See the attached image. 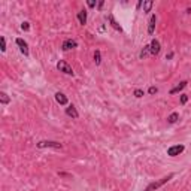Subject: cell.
<instances>
[{
	"mask_svg": "<svg viewBox=\"0 0 191 191\" xmlns=\"http://www.w3.org/2000/svg\"><path fill=\"white\" fill-rule=\"evenodd\" d=\"M36 146L39 149H43V148H54V149H61L63 148V143L57 142V140H40L36 143Z\"/></svg>",
	"mask_w": 191,
	"mask_h": 191,
	"instance_id": "6da1fadb",
	"label": "cell"
},
{
	"mask_svg": "<svg viewBox=\"0 0 191 191\" xmlns=\"http://www.w3.org/2000/svg\"><path fill=\"white\" fill-rule=\"evenodd\" d=\"M57 69H58L60 72H63L64 75H69V76H73V75H75L72 66H70L67 61H64V60H60V61L57 63Z\"/></svg>",
	"mask_w": 191,
	"mask_h": 191,
	"instance_id": "7a4b0ae2",
	"label": "cell"
},
{
	"mask_svg": "<svg viewBox=\"0 0 191 191\" xmlns=\"http://www.w3.org/2000/svg\"><path fill=\"white\" fill-rule=\"evenodd\" d=\"M184 151H185V146L184 145H173V146H170L167 149V155L169 157H176V155L182 154Z\"/></svg>",
	"mask_w": 191,
	"mask_h": 191,
	"instance_id": "3957f363",
	"label": "cell"
},
{
	"mask_svg": "<svg viewBox=\"0 0 191 191\" xmlns=\"http://www.w3.org/2000/svg\"><path fill=\"white\" fill-rule=\"evenodd\" d=\"M15 43L18 45V48H20V51L26 55V57H29V54H30V51H29V43L24 40V39H21V37H18L17 40H15Z\"/></svg>",
	"mask_w": 191,
	"mask_h": 191,
	"instance_id": "277c9868",
	"label": "cell"
},
{
	"mask_svg": "<svg viewBox=\"0 0 191 191\" xmlns=\"http://www.w3.org/2000/svg\"><path fill=\"white\" fill-rule=\"evenodd\" d=\"M75 48H78V42L75 39H66L61 45L63 51H70V49H75Z\"/></svg>",
	"mask_w": 191,
	"mask_h": 191,
	"instance_id": "5b68a950",
	"label": "cell"
},
{
	"mask_svg": "<svg viewBox=\"0 0 191 191\" xmlns=\"http://www.w3.org/2000/svg\"><path fill=\"white\" fill-rule=\"evenodd\" d=\"M149 49H151V54H152V55H158V54H160V51H161V45H160V42H158L157 39H152V40H151V43H149Z\"/></svg>",
	"mask_w": 191,
	"mask_h": 191,
	"instance_id": "8992f818",
	"label": "cell"
},
{
	"mask_svg": "<svg viewBox=\"0 0 191 191\" xmlns=\"http://www.w3.org/2000/svg\"><path fill=\"white\" fill-rule=\"evenodd\" d=\"M66 115L70 117V118H73V120L79 118V112L76 111V108H75L73 105H69V106L66 108Z\"/></svg>",
	"mask_w": 191,
	"mask_h": 191,
	"instance_id": "52a82bcc",
	"label": "cell"
},
{
	"mask_svg": "<svg viewBox=\"0 0 191 191\" xmlns=\"http://www.w3.org/2000/svg\"><path fill=\"white\" fill-rule=\"evenodd\" d=\"M55 100H57V103L58 105H61V106H67V103H69V100H67V97L63 94V93H55Z\"/></svg>",
	"mask_w": 191,
	"mask_h": 191,
	"instance_id": "ba28073f",
	"label": "cell"
},
{
	"mask_svg": "<svg viewBox=\"0 0 191 191\" xmlns=\"http://www.w3.org/2000/svg\"><path fill=\"white\" fill-rule=\"evenodd\" d=\"M108 20H109V24H111V27H112L114 30H117V32H120V33L123 32V27H121V26L118 24V21L115 20V17H114L112 14H111V15L108 17Z\"/></svg>",
	"mask_w": 191,
	"mask_h": 191,
	"instance_id": "9c48e42d",
	"label": "cell"
},
{
	"mask_svg": "<svg viewBox=\"0 0 191 191\" xmlns=\"http://www.w3.org/2000/svg\"><path fill=\"white\" fill-rule=\"evenodd\" d=\"M87 17H88V12H87L85 9H81V11L78 12V21H79L81 26H85V24H87Z\"/></svg>",
	"mask_w": 191,
	"mask_h": 191,
	"instance_id": "30bf717a",
	"label": "cell"
},
{
	"mask_svg": "<svg viewBox=\"0 0 191 191\" xmlns=\"http://www.w3.org/2000/svg\"><path fill=\"white\" fill-rule=\"evenodd\" d=\"M155 23H157V17H155V14H154V15H151L149 23H148V35H154V30H155Z\"/></svg>",
	"mask_w": 191,
	"mask_h": 191,
	"instance_id": "8fae6325",
	"label": "cell"
},
{
	"mask_svg": "<svg viewBox=\"0 0 191 191\" xmlns=\"http://www.w3.org/2000/svg\"><path fill=\"white\" fill-rule=\"evenodd\" d=\"M187 84H188L187 81H182V82H179V84H178L176 87H173V88H172V90L169 91V94H176V93L182 91V90H184V88L187 87Z\"/></svg>",
	"mask_w": 191,
	"mask_h": 191,
	"instance_id": "7c38bea8",
	"label": "cell"
},
{
	"mask_svg": "<svg viewBox=\"0 0 191 191\" xmlns=\"http://www.w3.org/2000/svg\"><path fill=\"white\" fill-rule=\"evenodd\" d=\"M0 103H2V105H9L11 103V97H9L5 91L0 93Z\"/></svg>",
	"mask_w": 191,
	"mask_h": 191,
	"instance_id": "4fadbf2b",
	"label": "cell"
},
{
	"mask_svg": "<svg viewBox=\"0 0 191 191\" xmlns=\"http://www.w3.org/2000/svg\"><path fill=\"white\" fill-rule=\"evenodd\" d=\"M152 6H154V2H152V0H145V2H143V12H145V14L151 12Z\"/></svg>",
	"mask_w": 191,
	"mask_h": 191,
	"instance_id": "5bb4252c",
	"label": "cell"
},
{
	"mask_svg": "<svg viewBox=\"0 0 191 191\" xmlns=\"http://www.w3.org/2000/svg\"><path fill=\"white\" fill-rule=\"evenodd\" d=\"M178 120H179V114H178V112H172V114L167 117V123H169V124H175Z\"/></svg>",
	"mask_w": 191,
	"mask_h": 191,
	"instance_id": "9a60e30c",
	"label": "cell"
},
{
	"mask_svg": "<svg viewBox=\"0 0 191 191\" xmlns=\"http://www.w3.org/2000/svg\"><path fill=\"white\" fill-rule=\"evenodd\" d=\"M94 63H95V66H99L102 63V52L99 49L94 51Z\"/></svg>",
	"mask_w": 191,
	"mask_h": 191,
	"instance_id": "2e32d148",
	"label": "cell"
},
{
	"mask_svg": "<svg viewBox=\"0 0 191 191\" xmlns=\"http://www.w3.org/2000/svg\"><path fill=\"white\" fill-rule=\"evenodd\" d=\"M149 54H151V49H149V45H146V46H143V49L140 51V58L143 60V58H146Z\"/></svg>",
	"mask_w": 191,
	"mask_h": 191,
	"instance_id": "e0dca14e",
	"label": "cell"
},
{
	"mask_svg": "<svg viewBox=\"0 0 191 191\" xmlns=\"http://www.w3.org/2000/svg\"><path fill=\"white\" fill-rule=\"evenodd\" d=\"M133 94H134V97H137V99H140V97H143V95H145L143 90H140V88H136Z\"/></svg>",
	"mask_w": 191,
	"mask_h": 191,
	"instance_id": "ac0fdd59",
	"label": "cell"
},
{
	"mask_svg": "<svg viewBox=\"0 0 191 191\" xmlns=\"http://www.w3.org/2000/svg\"><path fill=\"white\" fill-rule=\"evenodd\" d=\"M0 49H2V52L6 51V39H5L3 36L0 37Z\"/></svg>",
	"mask_w": 191,
	"mask_h": 191,
	"instance_id": "d6986e66",
	"label": "cell"
},
{
	"mask_svg": "<svg viewBox=\"0 0 191 191\" xmlns=\"http://www.w3.org/2000/svg\"><path fill=\"white\" fill-rule=\"evenodd\" d=\"M21 30H24V32H29V30H30V23L24 21V23L21 24Z\"/></svg>",
	"mask_w": 191,
	"mask_h": 191,
	"instance_id": "ffe728a7",
	"label": "cell"
},
{
	"mask_svg": "<svg viewBox=\"0 0 191 191\" xmlns=\"http://www.w3.org/2000/svg\"><path fill=\"white\" fill-rule=\"evenodd\" d=\"M148 93H149L151 95H152V94H157V93H158V88H157V87H154V85H151V87H149V90H148Z\"/></svg>",
	"mask_w": 191,
	"mask_h": 191,
	"instance_id": "44dd1931",
	"label": "cell"
},
{
	"mask_svg": "<svg viewBox=\"0 0 191 191\" xmlns=\"http://www.w3.org/2000/svg\"><path fill=\"white\" fill-rule=\"evenodd\" d=\"M187 102H188V95L187 94H182L181 95V105H185Z\"/></svg>",
	"mask_w": 191,
	"mask_h": 191,
	"instance_id": "7402d4cb",
	"label": "cell"
},
{
	"mask_svg": "<svg viewBox=\"0 0 191 191\" xmlns=\"http://www.w3.org/2000/svg\"><path fill=\"white\" fill-rule=\"evenodd\" d=\"M87 5H88V8H95V0H88Z\"/></svg>",
	"mask_w": 191,
	"mask_h": 191,
	"instance_id": "603a6c76",
	"label": "cell"
},
{
	"mask_svg": "<svg viewBox=\"0 0 191 191\" xmlns=\"http://www.w3.org/2000/svg\"><path fill=\"white\" fill-rule=\"evenodd\" d=\"M103 5H105V0H100V2H99V5H97V9H99V11H102Z\"/></svg>",
	"mask_w": 191,
	"mask_h": 191,
	"instance_id": "cb8c5ba5",
	"label": "cell"
},
{
	"mask_svg": "<svg viewBox=\"0 0 191 191\" xmlns=\"http://www.w3.org/2000/svg\"><path fill=\"white\" fill-rule=\"evenodd\" d=\"M58 175L60 176H63V178H70L72 175H69V173H64V172H58Z\"/></svg>",
	"mask_w": 191,
	"mask_h": 191,
	"instance_id": "d4e9b609",
	"label": "cell"
},
{
	"mask_svg": "<svg viewBox=\"0 0 191 191\" xmlns=\"http://www.w3.org/2000/svg\"><path fill=\"white\" fill-rule=\"evenodd\" d=\"M142 5H143V0H140V2H137V5H136V9H140V8H142Z\"/></svg>",
	"mask_w": 191,
	"mask_h": 191,
	"instance_id": "484cf974",
	"label": "cell"
},
{
	"mask_svg": "<svg viewBox=\"0 0 191 191\" xmlns=\"http://www.w3.org/2000/svg\"><path fill=\"white\" fill-rule=\"evenodd\" d=\"M170 58H173V52H169V54L166 55V60H170Z\"/></svg>",
	"mask_w": 191,
	"mask_h": 191,
	"instance_id": "4316f807",
	"label": "cell"
},
{
	"mask_svg": "<svg viewBox=\"0 0 191 191\" xmlns=\"http://www.w3.org/2000/svg\"><path fill=\"white\" fill-rule=\"evenodd\" d=\"M145 191H154V190H152V188H151V187H149V185H148V187H146V188H145Z\"/></svg>",
	"mask_w": 191,
	"mask_h": 191,
	"instance_id": "83f0119b",
	"label": "cell"
}]
</instances>
